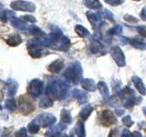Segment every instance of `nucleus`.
Instances as JSON below:
<instances>
[{"mask_svg":"<svg viewBox=\"0 0 146 137\" xmlns=\"http://www.w3.org/2000/svg\"><path fill=\"white\" fill-rule=\"evenodd\" d=\"M31 46L41 48H50L57 50L66 51L70 46V40L62 34L61 30L57 29L53 30L48 36H43V38L39 37L38 39L29 40L27 42V47H31Z\"/></svg>","mask_w":146,"mask_h":137,"instance_id":"obj_1","label":"nucleus"},{"mask_svg":"<svg viewBox=\"0 0 146 137\" xmlns=\"http://www.w3.org/2000/svg\"><path fill=\"white\" fill-rule=\"evenodd\" d=\"M82 68L79 61L73 62L64 72V77L66 80L74 84H78L82 80Z\"/></svg>","mask_w":146,"mask_h":137,"instance_id":"obj_2","label":"nucleus"},{"mask_svg":"<svg viewBox=\"0 0 146 137\" xmlns=\"http://www.w3.org/2000/svg\"><path fill=\"white\" fill-rule=\"evenodd\" d=\"M10 7L14 10L17 11H27V12H34L36 10L35 4L24 0H17L10 4Z\"/></svg>","mask_w":146,"mask_h":137,"instance_id":"obj_3","label":"nucleus"},{"mask_svg":"<svg viewBox=\"0 0 146 137\" xmlns=\"http://www.w3.org/2000/svg\"><path fill=\"white\" fill-rule=\"evenodd\" d=\"M33 121L38 123L39 126L49 127V126H52L54 123L56 122L57 119L51 113L44 112V113L39 114V115L36 117V119H34Z\"/></svg>","mask_w":146,"mask_h":137,"instance_id":"obj_4","label":"nucleus"},{"mask_svg":"<svg viewBox=\"0 0 146 137\" xmlns=\"http://www.w3.org/2000/svg\"><path fill=\"white\" fill-rule=\"evenodd\" d=\"M44 83L42 80L38 79H34L29 82V88H27V91L34 98H38L40 96L41 92H42Z\"/></svg>","mask_w":146,"mask_h":137,"instance_id":"obj_5","label":"nucleus"},{"mask_svg":"<svg viewBox=\"0 0 146 137\" xmlns=\"http://www.w3.org/2000/svg\"><path fill=\"white\" fill-rule=\"evenodd\" d=\"M110 52H111V55L113 59V61L116 62V64L119 67L125 66V56L120 47L114 46V47H112L111 49Z\"/></svg>","mask_w":146,"mask_h":137,"instance_id":"obj_6","label":"nucleus"},{"mask_svg":"<svg viewBox=\"0 0 146 137\" xmlns=\"http://www.w3.org/2000/svg\"><path fill=\"white\" fill-rule=\"evenodd\" d=\"M57 88H58V100H64L68 95L70 85L68 83V80H57Z\"/></svg>","mask_w":146,"mask_h":137,"instance_id":"obj_7","label":"nucleus"},{"mask_svg":"<svg viewBox=\"0 0 146 137\" xmlns=\"http://www.w3.org/2000/svg\"><path fill=\"white\" fill-rule=\"evenodd\" d=\"M19 110L23 114L27 115V114L32 112L34 110V105L29 100L26 99L25 96H23L19 99Z\"/></svg>","mask_w":146,"mask_h":137,"instance_id":"obj_8","label":"nucleus"},{"mask_svg":"<svg viewBox=\"0 0 146 137\" xmlns=\"http://www.w3.org/2000/svg\"><path fill=\"white\" fill-rule=\"evenodd\" d=\"M46 95L48 96L52 100H57L58 97V88H57V80H50L46 88Z\"/></svg>","mask_w":146,"mask_h":137,"instance_id":"obj_9","label":"nucleus"},{"mask_svg":"<svg viewBox=\"0 0 146 137\" xmlns=\"http://www.w3.org/2000/svg\"><path fill=\"white\" fill-rule=\"evenodd\" d=\"M66 123H59V124L56 125V126H53L51 127L50 129H48L46 132V136H59L61 135V132L66 130Z\"/></svg>","mask_w":146,"mask_h":137,"instance_id":"obj_10","label":"nucleus"},{"mask_svg":"<svg viewBox=\"0 0 146 137\" xmlns=\"http://www.w3.org/2000/svg\"><path fill=\"white\" fill-rule=\"evenodd\" d=\"M7 95L9 97H13L14 95L17 93V91L18 90V83L12 79H9L7 82Z\"/></svg>","mask_w":146,"mask_h":137,"instance_id":"obj_11","label":"nucleus"},{"mask_svg":"<svg viewBox=\"0 0 146 137\" xmlns=\"http://www.w3.org/2000/svg\"><path fill=\"white\" fill-rule=\"evenodd\" d=\"M102 118L103 119L104 122L106 124H114L116 122V117L114 116V114L112 112L109 111V110H104L102 112Z\"/></svg>","mask_w":146,"mask_h":137,"instance_id":"obj_12","label":"nucleus"},{"mask_svg":"<svg viewBox=\"0 0 146 137\" xmlns=\"http://www.w3.org/2000/svg\"><path fill=\"white\" fill-rule=\"evenodd\" d=\"M72 96H73V98L76 99L80 104H83L87 102V100H88V95H87V93L79 89H75L72 90Z\"/></svg>","mask_w":146,"mask_h":137,"instance_id":"obj_13","label":"nucleus"},{"mask_svg":"<svg viewBox=\"0 0 146 137\" xmlns=\"http://www.w3.org/2000/svg\"><path fill=\"white\" fill-rule=\"evenodd\" d=\"M127 42L131 44L132 47L135 49H138L141 50L146 49V42L141 39H137V38H132V39H128Z\"/></svg>","mask_w":146,"mask_h":137,"instance_id":"obj_14","label":"nucleus"},{"mask_svg":"<svg viewBox=\"0 0 146 137\" xmlns=\"http://www.w3.org/2000/svg\"><path fill=\"white\" fill-rule=\"evenodd\" d=\"M131 80L133 81L136 90H138V91L141 95H146V88L143 82V80H141V78H139L138 76L134 75V76H132Z\"/></svg>","mask_w":146,"mask_h":137,"instance_id":"obj_15","label":"nucleus"},{"mask_svg":"<svg viewBox=\"0 0 146 137\" xmlns=\"http://www.w3.org/2000/svg\"><path fill=\"white\" fill-rule=\"evenodd\" d=\"M90 51L92 54H98V53L105 54V49L103 47V45L102 43H100V41L98 39H96L90 45Z\"/></svg>","mask_w":146,"mask_h":137,"instance_id":"obj_16","label":"nucleus"},{"mask_svg":"<svg viewBox=\"0 0 146 137\" xmlns=\"http://www.w3.org/2000/svg\"><path fill=\"white\" fill-rule=\"evenodd\" d=\"M80 82L82 88L88 91H95L97 89L95 81L92 79H83L80 80Z\"/></svg>","mask_w":146,"mask_h":137,"instance_id":"obj_17","label":"nucleus"},{"mask_svg":"<svg viewBox=\"0 0 146 137\" xmlns=\"http://www.w3.org/2000/svg\"><path fill=\"white\" fill-rule=\"evenodd\" d=\"M64 67V61L62 59H56L48 66V70L52 73H58Z\"/></svg>","mask_w":146,"mask_h":137,"instance_id":"obj_18","label":"nucleus"},{"mask_svg":"<svg viewBox=\"0 0 146 137\" xmlns=\"http://www.w3.org/2000/svg\"><path fill=\"white\" fill-rule=\"evenodd\" d=\"M7 43L10 46V47H17V46L20 45L22 43V39L18 34H13L7 38Z\"/></svg>","mask_w":146,"mask_h":137,"instance_id":"obj_19","label":"nucleus"},{"mask_svg":"<svg viewBox=\"0 0 146 137\" xmlns=\"http://www.w3.org/2000/svg\"><path fill=\"white\" fill-rule=\"evenodd\" d=\"M11 24L13 27H15L16 29H19V30H22V31H24L26 30L27 29V25L25 24V22L24 21H22V18H17L15 17H13L11 18Z\"/></svg>","mask_w":146,"mask_h":137,"instance_id":"obj_20","label":"nucleus"},{"mask_svg":"<svg viewBox=\"0 0 146 137\" xmlns=\"http://www.w3.org/2000/svg\"><path fill=\"white\" fill-rule=\"evenodd\" d=\"M97 87L100 90V94L104 98V99H108L110 97V91H109V88L107 84L105 83L104 81H99L98 84H97Z\"/></svg>","mask_w":146,"mask_h":137,"instance_id":"obj_21","label":"nucleus"},{"mask_svg":"<svg viewBox=\"0 0 146 137\" xmlns=\"http://www.w3.org/2000/svg\"><path fill=\"white\" fill-rule=\"evenodd\" d=\"M29 48V53L31 57L33 58H40L44 53V50L41 47H36V46H31Z\"/></svg>","mask_w":146,"mask_h":137,"instance_id":"obj_22","label":"nucleus"},{"mask_svg":"<svg viewBox=\"0 0 146 137\" xmlns=\"http://www.w3.org/2000/svg\"><path fill=\"white\" fill-rule=\"evenodd\" d=\"M13 17H15V13L10 10H7V9H4L0 12V21L3 23H7V21L11 20Z\"/></svg>","mask_w":146,"mask_h":137,"instance_id":"obj_23","label":"nucleus"},{"mask_svg":"<svg viewBox=\"0 0 146 137\" xmlns=\"http://www.w3.org/2000/svg\"><path fill=\"white\" fill-rule=\"evenodd\" d=\"M92 106L90 104H87L86 106L81 110L80 112V117L82 121H86L87 119L89 118V116L90 115L91 112H92Z\"/></svg>","mask_w":146,"mask_h":137,"instance_id":"obj_24","label":"nucleus"},{"mask_svg":"<svg viewBox=\"0 0 146 137\" xmlns=\"http://www.w3.org/2000/svg\"><path fill=\"white\" fill-rule=\"evenodd\" d=\"M85 6L90 9H99L102 7V5L99 0H83Z\"/></svg>","mask_w":146,"mask_h":137,"instance_id":"obj_25","label":"nucleus"},{"mask_svg":"<svg viewBox=\"0 0 146 137\" xmlns=\"http://www.w3.org/2000/svg\"><path fill=\"white\" fill-rule=\"evenodd\" d=\"M60 119H61V122L63 123H66V124H68V123H70L72 122V117H71L70 112L65 109H63L60 112Z\"/></svg>","mask_w":146,"mask_h":137,"instance_id":"obj_26","label":"nucleus"},{"mask_svg":"<svg viewBox=\"0 0 146 137\" xmlns=\"http://www.w3.org/2000/svg\"><path fill=\"white\" fill-rule=\"evenodd\" d=\"M75 32L79 35L80 38H86V37H90V32L88 31V29L84 27L81 25H77L75 27Z\"/></svg>","mask_w":146,"mask_h":137,"instance_id":"obj_27","label":"nucleus"},{"mask_svg":"<svg viewBox=\"0 0 146 137\" xmlns=\"http://www.w3.org/2000/svg\"><path fill=\"white\" fill-rule=\"evenodd\" d=\"M52 105H53V100L51 98H49L48 96H45V97H43L39 102V107L43 109L49 108V107H51Z\"/></svg>","mask_w":146,"mask_h":137,"instance_id":"obj_28","label":"nucleus"},{"mask_svg":"<svg viewBox=\"0 0 146 137\" xmlns=\"http://www.w3.org/2000/svg\"><path fill=\"white\" fill-rule=\"evenodd\" d=\"M86 16H87V18H88V20L90 21V23L91 24V27H95L98 24V20H99V16H97L96 14L92 13V12H90L88 11L86 13Z\"/></svg>","mask_w":146,"mask_h":137,"instance_id":"obj_29","label":"nucleus"},{"mask_svg":"<svg viewBox=\"0 0 146 137\" xmlns=\"http://www.w3.org/2000/svg\"><path fill=\"white\" fill-rule=\"evenodd\" d=\"M98 16H99L100 17H102V18H106V19H108L109 21H111V22H112V23L115 22V20H114V17H113V15H112V13H111V11L107 10V9H104V10L99 12Z\"/></svg>","mask_w":146,"mask_h":137,"instance_id":"obj_30","label":"nucleus"},{"mask_svg":"<svg viewBox=\"0 0 146 137\" xmlns=\"http://www.w3.org/2000/svg\"><path fill=\"white\" fill-rule=\"evenodd\" d=\"M29 32L30 35H33V36H36V37H43L45 36L44 32L41 30L38 27L36 26H31L30 27H29Z\"/></svg>","mask_w":146,"mask_h":137,"instance_id":"obj_31","label":"nucleus"},{"mask_svg":"<svg viewBox=\"0 0 146 137\" xmlns=\"http://www.w3.org/2000/svg\"><path fill=\"white\" fill-rule=\"evenodd\" d=\"M5 107L9 112H15L17 109V104H16V100L13 98L7 99L6 100V104H5Z\"/></svg>","mask_w":146,"mask_h":137,"instance_id":"obj_32","label":"nucleus"},{"mask_svg":"<svg viewBox=\"0 0 146 137\" xmlns=\"http://www.w3.org/2000/svg\"><path fill=\"white\" fill-rule=\"evenodd\" d=\"M75 132V134L77 136H85V129H84V125L83 123H82L81 122H79L77 123V126L74 128V130H73Z\"/></svg>","mask_w":146,"mask_h":137,"instance_id":"obj_33","label":"nucleus"},{"mask_svg":"<svg viewBox=\"0 0 146 137\" xmlns=\"http://www.w3.org/2000/svg\"><path fill=\"white\" fill-rule=\"evenodd\" d=\"M27 130H29V132H30V134H35L39 131V125L36 122L32 121L29 124L27 125Z\"/></svg>","mask_w":146,"mask_h":137,"instance_id":"obj_34","label":"nucleus"},{"mask_svg":"<svg viewBox=\"0 0 146 137\" xmlns=\"http://www.w3.org/2000/svg\"><path fill=\"white\" fill-rule=\"evenodd\" d=\"M122 32V27L120 25H116L114 26L112 29L109 30V34L110 35H119Z\"/></svg>","mask_w":146,"mask_h":137,"instance_id":"obj_35","label":"nucleus"},{"mask_svg":"<svg viewBox=\"0 0 146 137\" xmlns=\"http://www.w3.org/2000/svg\"><path fill=\"white\" fill-rule=\"evenodd\" d=\"M122 123L127 127H131L132 124H133V121L131 120L130 115H126L125 117L122 118Z\"/></svg>","mask_w":146,"mask_h":137,"instance_id":"obj_36","label":"nucleus"},{"mask_svg":"<svg viewBox=\"0 0 146 137\" xmlns=\"http://www.w3.org/2000/svg\"><path fill=\"white\" fill-rule=\"evenodd\" d=\"M104 1L111 6H119V5L123 4L125 0H104Z\"/></svg>","mask_w":146,"mask_h":137,"instance_id":"obj_37","label":"nucleus"},{"mask_svg":"<svg viewBox=\"0 0 146 137\" xmlns=\"http://www.w3.org/2000/svg\"><path fill=\"white\" fill-rule=\"evenodd\" d=\"M123 18H124V20L128 23H138V21H139L138 18H136L132 16H130V15H125Z\"/></svg>","mask_w":146,"mask_h":137,"instance_id":"obj_38","label":"nucleus"},{"mask_svg":"<svg viewBox=\"0 0 146 137\" xmlns=\"http://www.w3.org/2000/svg\"><path fill=\"white\" fill-rule=\"evenodd\" d=\"M21 18H22L23 20L27 21V22H30V23H36V17L34 16L25 15V16H23Z\"/></svg>","mask_w":146,"mask_h":137,"instance_id":"obj_39","label":"nucleus"},{"mask_svg":"<svg viewBox=\"0 0 146 137\" xmlns=\"http://www.w3.org/2000/svg\"><path fill=\"white\" fill-rule=\"evenodd\" d=\"M136 29L138 30L139 34L141 36H143V38H146V26H141V27H137Z\"/></svg>","mask_w":146,"mask_h":137,"instance_id":"obj_40","label":"nucleus"},{"mask_svg":"<svg viewBox=\"0 0 146 137\" xmlns=\"http://www.w3.org/2000/svg\"><path fill=\"white\" fill-rule=\"evenodd\" d=\"M15 135H16V136H23V137H26V136H27L26 128H21L20 130H18L17 132H16Z\"/></svg>","mask_w":146,"mask_h":137,"instance_id":"obj_41","label":"nucleus"},{"mask_svg":"<svg viewBox=\"0 0 146 137\" xmlns=\"http://www.w3.org/2000/svg\"><path fill=\"white\" fill-rule=\"evenodd\" d=\"M122 137H125V136H127V137H129V136H132V134L131 132L129 131V130H126V129H123L122 130V132H121V134Z\"/></svg>","mask_w":146,"mask_h":137,"instance_id":"obj_42","label":"nucleus"},{"mask_svg":"<svg viewBox=\"0 0 146 137\" xmlns=\"http://www.w3.org/2000/svg\"><path fill=\"white\" fill-rule=\"evenodd\" d=\"M140 16H141V19L144 20V21H146V7H144L143 9H141Z\"/></svg>","mask_w":146,"mask_h":137,"instance_id":"obj_43","label":"nucleus"},{"mask_svg":"<svg viewBox=\"0 0 146 137\" xmlns=\"http://www.w3.org/2000/svg\"><path fill=\"white\" fill-rule=\"evenodd\" d=\"M115 113L117 114V115H119V116H121L122 114L124 113V111L121 110V109H117L116 111H115Z\"/></svg>","mask_w":146,"mask_h":137,"instance_id":"obj_44","label":"nucleus"},{"mask_svg":"<svg viewBox=\"0 0 146 137\" xmlns=\"http://www.w3.org/2000/svg\"><path fill=\"white\" fill-rule=\"evenodd\" d=\"M131 134H132V136H138V137L141 136V134H139V132H131Z\"/></svg>","mask_w":146,"mask_h":137,"instance_id":"obj_45","label":"nucleus"},{"mask_svg":"<svg viewBox=\"0 0 146 137\" xmlns=\"http://www.w3.org/2000/svg\"><path fill=\"white\" fill-rule=\"evenodd\" d=\"M2 8H3V5L0 3V9H2Z\"/></svg>","mask_w":146,"mask_h":137,"instance_id":"obj_46","label":"nucleus"},{"mask_svg":"<svg viewBox=\"0 0 146 137\" xmlns=\"http://www.w3.org/2000/svg\"><path fill=\"white\" fill-rule=\"evenodd\" d=\"M143 111H144V113L146 114V108H144V109H143Z\"/></svg>","mask_w":146,"mask_h":137,"instance_id":"obj_47","label":"nucleus"},{"mask_svg":"<svg viewBox=\"0 0 146 137\" xmlns=\"http://www.w3.org/2000/svg\"><path fill=\"white\" fill-rule=\"evenodd\" d=\"M134 1H140V0H134Z\"/></svg>","mask_w":146,"mask_h":137,"instance_id":"obj_48","label":"nucleus"},{"mask_svg":"<svg viewBox=\"0 0 146 137\" xmlns=\"http://www.w3.org/2000/svg\"><path fill=\"white\" fill-rule=\"evenodd\" d=\"M0 110H1V105H0Z\"/></svg>","mask_w":146,"mask_h":137,"instance_id":"obj_49","label":"nucleus"}]
</instances>
